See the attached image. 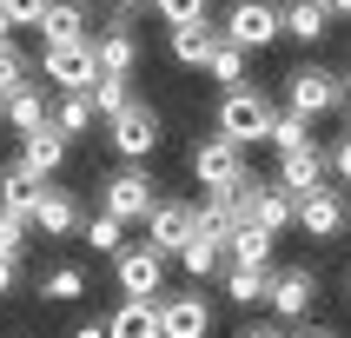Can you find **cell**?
Instances as JSON below:
<instances>
[{
  "instance_id": "1",
  "label": "cell",
  "mask_w": 351,
  "mask_h": 338,
  "mask_svg": "<svg viewBox=\"0 0 351 338\" xmlns=\"http://www.w3.org/2000/svg\"><path fill=\"white\" fill-rule=\"evenodd\" d=\"M338 93H345V73L325 67V60H298L292 73H285V113L312 119V126L325 113H338Z\"/></svg>"
},
{
  "instance_id": "2",
  "label": "cell",
  "mask_w": 351,
  "mask_h": 338,
  "mask_svg": "<svg viewBox=\"0 0 351 338\" xmlns=\"http://www.w3.org/2000/svg\"><path fill=\"white\" fill-rule=\"evenodd\" d=\"M272 119L278 106L258 86H239V93H219V113H213V133H226L232 146H265L272 139Z\"/></svg>"
},
{
  "instance_id": "3",
  "label": "cell",
  "mask_w": 351,
  "mask_h": 338,
  "mask_svg": "<svg viewBox=\"0 0 351 338\" xmlns=\"http://www.w3.org/2000/svg\"><path fill=\"white\" fill-rule=\"evenodd\" d=\"M219 34L245 47V53H265L285 40V0H232L226 14H219Z\"/></svg>"
},
{
  "instance_id": "4",
  "label": "cell",
  "mask_w": 351,
  "mask_h": 338,
  "mask_svg": "<svg viewBox=\"0 0 351 338\" xmlns=\"http://www.w3.org/2000/svg\"><path fill=\"white\" fill-rule=\"evenodd\" d=\"M153 206H159V193H153V173L146 166H113V173L99 179V213L119 219V226H146Z\"/></svg>"
},
{
  "instance_id": "5",
  "label": "cell",
  "mask_w": 351,
  "mask_h": 338,
  "mask_svg": "<svg viewBox=\"0 0 351 338\" xmlns=\"http://www.w3.org/2000/svg\"><path fill=\"white\" fill-rule=\"evenodd\" d=\"M99 126H106V146H113L119 153V166H146V159L159 153V106L153 99H133V106H126V113H113V119H99Z\"/></svg>"
},
{
  "instance_id": "6",
  "label": "cell",
  "mask_w": 351,
  "mask_h": 338,
  "mask_svg": "<svg viewBox=\"0 0 351 338\" xmlns=\"http://www.w3.org/2000/svg\"><path fill=\"white\" fill-rule=\"evenodd\" d=\"M166 278H173V258L159 252V245H126V252L113 258V285L119 298H166Z\"/></svg>"
},
{
  "instance_id": "7",
  "label": "cell",
  "mask_w": 351,
  "mask_h": 338,
  "mask_svg": "<svg viewBox=\"0 0 351 338\" xmlns=\"http://www.w3.org/2000/svg\"><path fill=\"white\" fill-rule=\"evenodd\" d=\"M93 80H99L93 40H73V47H40V86H47V93H86Z\"/></svg>"
},
{
  "instance_id": "8",
  "label": "cell",
  "mask_w": 351,
  "mask_h": 338,
  "mask_svg": "<svg viewBox=\"0 0 351 338\" xmlns=\"http://www.w3.org/2000/svg\"><path fill=\"white\" fill-rule=\"evenodd\" d=\"M193 179L199 186H206V193H239V186H245V146H232V139L226 133H206L193 146Z\"/></svg>"
},
{
  "instance_id": "9",
  "label": "cell",
  "mask_w": 351,
  "mask_h": 338,
  "mask_svg": "<svg viewBox=\"0 0 351 338\" xmlns=\"http://www.w3.org/2000/svg\"><path fill=\"white\" fill-rule=\"evenodd\" d=\"M239 213L252 219V226H265V232H285V226H298V199L278 179H245L239 186Z\"/></svg>"
},
{
  "instance_id": "10",
  "label": "cell",
  "mask_w": 351,
  "mask_h": 338,
  "mask_svg": "<svg viewBox=\"0 0 351 338\" xmlns=\"http://www.w3.org/2000/svg\"><path fill=\"white\" fill-rule=\"evenodd\" d=\"M219 325V305L206 292H166L159 298V332L166 338H213Z\"/></svg>"
},
{
  "instance_id": "11",
  "label": "cell",
  "mask_w": 351,
  "mask_h": 338,
  "mask_svg": "<svg viewBox=\"0 0 351 338\" xmlns=\"http://www.w3.org/2000/svg\"><path fill=\"white\" fill-rule=\"evenodd\" d=\"M265 305H272V318H285V325H305L312 305H318V272H312V265H278Z\"/></svg>"
},
{
  "instance_id": "12",
  "label": "cell",
  "mask_w": 351,
  "mask_h": 338,
  "mask_svg": "<svg viewBox=\"0 0 351 338\" xmlns=\"http://www.w3.org/2000/svg\"><path fill=\"white\" fill-rule=\"evenodd\" d=\"M193 232H199V206H193V199H159L153 219H146V245H159L166 258L186 252V239H193Z\"/></svg>"
},
{
  "instance_id": "13",
  "label": "cell",
  "mask_w": 351,
  "mask_h": 338,
  "mask_svg": "<svg viewBox=\"0 0 351 338\" xmlns=\"http://www.w3.org/2000/svg\"><path fill=\"white\" fill-rule=\"evenodd\" d=\"M345 226H351V199H345V186H318V193L298 199V232H305V239H338Z\"/></svg>"
},
{
  "instance_id": "14",
  "label": "cell",
  "mask_w": 351,
  "mask_h": 338,
  "mask_svg": "<svg viewBox=\"0 0 351 338\" xmlns=\"http://www.w3.org/2000/svg\"><path fill=\"white\" fill-rule=\"evenodd\" d=\"M278 186H285V193L292 199H305V193H318V186H332V153H325V146H298V153H278Z\"/></svg>"
},
{
  "instance_id": "15",
  "label": "cell",
  "mask_w": 351,
  "mask_h": 338,
  "mask_svg": "<svg viewBox=\"0 0 351 338\" xmlns=\"http://www.w3.org/2000/svg\"><path fill=\"white\" fill-rule=\"evenodd\" d=\"M80 226H86V213H80V199H73V186H40V199H34V232L40 239H73Z\"/></svg>"
},
{
  "instance_id": "16",
  "label": "cell",
  "mask_w": 351,
  "mask_h": 338,
  "mask_svg": "<svg viewBox=\"0 0 351 338\" xmlns=\"http://www.w3.org/2000/svg\"><path fill=\"white\" fill-rule=\"evenodd\" d=\"M40 47H73V40H93V0H47L40 14Z\"/></svg>"
},
{
  "instance_id": "17",
  "label": "cell",
  "mask_w": 351,
  "mask_h": 338,
  "mask_svg": "<svg viewBox=\"0 0 351 338\" xmlns=\"http://www.w3.org/2000/svg\"><path fill=\"white\" fill-rule=\"evenodd\" d=\"M93 53H99V73H119V80H133V67H139V27L133 20H106L99 27V40H93Z\"/></svg>"
},
{
  "instance_id": "18",
  "label": "cell",
  "mask_w": 351,
  "mask_h": 338,
  "mask_svg": "<svg viewBox=\"0 0 351 338\" xmlns=\"http://www.w3.org/2000/svg\"><path fill=\"white\" fill-rule=\"evenodd\" d=\"M219 47V20H193V27H166V60L186 73H206V60Z\"/></svg>"
},
{
  "instance_id": "19",
  "label": "cell",
  "mask_w": 351,
  "mask_h": 338,
  "mask_svg": "<svg viewBox=\"0 0 351 338\" xmlns=\"http://www.w3.org/2000/svg\"><path fill=\"white\" fill-rule=\"evenodd\" d=\"M179 272L193 278V285H213L219 272H226V232H213V226H199L193 239H186V252L173 258Z\"/></svg>"
},
{
  "instance_id": "20",
  "label": "cell",
  "mask_w": 351,
  "mask_h": 338,
  "mask_svg": "<svg viewBox=\"0 0 351 338\" xmlns=\"http://www.w3.org/2000/svg\"><path fill=\"white\" fill-rule=\"evenodd\" d=\"M106 338H166L159 332V298H119L106 312Z\"/></svg>"
},
{
  "instance_id": "21",
  "label": "cell",
  "mask_w": 351,
  "mask_h": 338,
  "mask_svg": "<svg viewBox=\"0 0 351 338\" xmlns=\"http://www.w3.org/2000/svg\"><path fill=\"white\" fill-rule=\"evenodd\" d=\"M40 186H47V179H34V173H27V166H20V153H14V159H0V213L34 219V199H40Z\"/></svg>"
},
{
  "instance_id": "22",
  "label": "cell",
  "mask_w": 351,
  "mask_h": 338,
  "mask_svg": "<svg viewBox=\"0 0 351 338\" xmlns=\"http://www.w3.org/2000/svg\"><path fill=\"white\" fill-rule=\"evenodd\" d=\"M66 153H73V146H66L53 126H40V133H27V139H20V166H27L34 179H53L60 166H66Z\"/></svg>"
},
{
  "instance_id": "23",
  "label": "cell",
  "mask_w": 351,
  "mask_h": 338,
  "mask_svg": "<svg viewBox=\"0 0 351 338\" xmlns=\"http://www.w3.org/2000/svg\"><path fill=\"white\" fill-rule=\"evenodd\" d=\"M7 126H14L20 139L40 133V126H53V93H47L40 80H34V86H20V93L7 99Z\"/></svg>"
},
{
  "instance_id": "24",
  "label": "cell",
  "mask_w": 351,
  "mask_h": 338,
  "mask_svg": "<svg viewBox=\"0 0 351 338\" xmlns=\"http://www.w3.org/2000/svg\"><path fill=\"white\" fill-rule=\"evenodd\" d=\"M272 272H278V265H226V272H219V285H226V298H232V305H245V312H252V305H265V298H272Z\"/></svg>"
},
{
  "instance_id": "25",
  "label": "cell",
  "mask_w": 351,
  "mask_h": 338,
  "mask_svg": "<svg viewBox=\"0 0 351 338\" xmlns=\"http://www.w3.org/2000/svg\"><path fill=\"white\" fill-rule=\"evenodd\" d=\"M325 34H332V7H325V0H285V40L318 47Z\"/></svg>"
},
{
  "instance_id": "26",
  "label": "cell",
  "mask_w": 351,
  "mask_h": 338,
  "mask_svg": "<svg viewBox=\"0 0 351 338\" xmlns=\"http://www.w3.org/2000/svg\"><path fill=\"white\" fill-rule=\"evenodd\" d=\"M272 245H278V232H265V226H239L232 239H226V265H272Z\"/></svg>"
},
{
  "instance_id": "27",
  "label": "cell",
  "mask_w": 351,
  "mask_h": 338,
  "mask_svg": "<svg viewBox=\"0 0 351 338\" xmlns=\"http://www.w3.org/2000/svg\"><path fill=\"white\" fill-rule=\"evenodd\" d=\"M93 126H99V113H93L86 93H53V133L66 139V146H73L80 133H93Z\"/></svg>"
},
{
  "instance_id": "28",
  "label": "cell",
  "mask_w": 351,
  "mask_h": 338,
  "mask_svg": "<svg viewBox=\"0 0 351 338\" xmlns=\"http://www.w3.org/2000/svg\"><path fill=\"white\" fill-rule=\"evenodd\" d=\"M245 67H252V53H245V47H232V40L219 34L213 60H206V73L219 80V93H239V86H252V80H245Z\"/></svg>"
},
{
  "instance_id": "29",
  "label": "cell",
  "mask_w": 351,
  "mask_h": 338,
  "mask_svg": "<svg viewBox=\"0 0 351 338\" xmlns=\"http://www.w3.org/2000/svg\"><path fill=\"white\" fill-rule=\"evenodd\" d=\"M34 80H40V53H27L20 40H7V47H0V93L14 99L20 86H34Z\"/></svg>"
},
{
  "instance_id": "30",
  "label": "cell",
  "mask_w": 351,
  "mask_h": 338,
  "mask_svg": "<svg viewBox=\"0 0 351 338\" xmlns=\"http://www.w3.org/2000/svg\"><path fill=\"white\" fill-rule=\"evenodd\" d=\"M86 99H93V113H99V119H113V113H126V106H133V80L99 73L93 86H86Z\"/></svg>"
},
{
  "instance_id": "31",
  "label": "cell",
  "mask_w": 351,
  "mask_h": 338,
  "mask_svg": "<svg viewBox=\"0 0 351 338\" xmlns=\"http://www.w3.org/2000/svg\"><path fill=\"white\" fill-rule=\"evenodd\" d=\"M40 298H47V305H73V298H86V272H80V265L40 272Z\"/></svg>"
},
{
  "instance_id": "32",
  "label": "cell",
  "mask_w": 351,
  "mask_h": 338,
  "mask_svg": "<svg viewBox=\"0 0 351 338\" xmlns=\"http://www.w3.org/2000/svg\"><path fill=\"white\" fill-rule=\"evenodd\" d=\"M312 119H298V113H285V106H278V119H272V139H265V146H272V153H298V146H312Z\"/></svg>"
},
{
  "instance_id": "33",
  "label": "cell",
  "mask_w": 351,
  "mask_h": 338,
  "mask_svg": "<svg viewBox=\"0 0 351 338\" xmlns=\"http://www.w3.org/2000/svg\"><path fill=\"white\" fill-rule=\"evenodd\" d=\"M80 232H86V245H93V252H106V258L126 252V226H119V219H106V213H93Z\"/></svg>"
},
{
  "instance_id": "34",
  "label": "cell",
  "mask_w": 351,
  "mask_h": 338,
  "mask_svg": "<svg viewBox=\"0 0 351 338\" xmlns=\"http://www.w3.org/2000/svg\"><path fill=\"white\" fill-rule=\"evenodd\" d=\"M27 245H34V219L0 213V258H27Z\"/></svg>"
},
{
  "instance_id": "35",
  "label": "cell",
  "mask_w": 351,
  "mask_h": 338,
  "mask_svg": "<svg viewBox=\"0 0 351 338\" xmlns=\"http://www.w3.org/2000/svg\"><path fill=\"white\" fill-rule=\"evenodd\" d=\"M153 14L166 27H193V20H213V0H153Z\"/></svg>"
},
{
  "instance_id": "36",
  "label": "cell",
  "mask_w": 351,
  "mask_h": 338,
  "mask_svg": "<svg viewBox=\"0 0 351 338\" xmlns=\"http://www.w3.org/2000/svg\"><path fill=\"white\" fill-rule=\"evenodd\" d=\"M0 14L14 20V34H20V27H40V14H47V0H0Z\"/></svg>"
},
{
  "instance_id": "37",
  "label": "cell",
  "mask_w": 351,
  "mask_h": 338,
  "mask_svg": "<svg viewBox=\"0 0 351 338\" xmlns=\"http://www.w3.org/2000/svg\"><path fill=\"white\" fill-rule=\"evenodd\" d=\"M325 153H332V179H338V186H351V126L325 146Z\"/></svg>"
},
{
  "instance_id": "38",
  "label": "cell",
  "mask_w": 351,
  "mask_h": 338,
  "mask_svg": "<svg viewBox=\"0 0 351 338\" xmlns=\"http://www.w3.org/2000/svg\"><path fill=\"white\" fill-rule=\"evenodd\" d=\"M93 7H106V20H139V14H153V0H93Z\"/></svg>"
},
{
  "instance_id": "39",
  "label": "cell",
  "mask_w": 351,
  "mask_h": 338,
  "mask_svg": "<svg viewBox=\"0 0 351 338\" xmlns=\"http://www.w3.org/2000/svg\"><path fill=\"white\" fill-rule=\"evenodd\" d=\"M20 272H27V258H0V298L20 285Z\"/></svg>"
},
{
  "instance_id": "40",
  "label": "cell",
  "mask_w": 351,
  "mask_h": 338,
  "mask_svg": "<svg viewBox=\"0 0 351 338\" xmlns=\"http://www.w3.org/2000/svg\"><path fill=\"white\" fill-rule=\"evenodd\" d=\"M239 338H292V332H285V325H245Z\"/></svg>"
},
{
  "instance_id": "41",
  "label": "cell",
  "mask_w": 351,
  "mask_h": 338,
  "mask_svg": "<svg viewBox=\"0 0 351 338\" xmlns=\"http://www.w3.org/2000/svg\"><path fill=\"white\" fill-rule=\"evenodd\" d=\"M292 338H338L332 325H305V332H292Z\"/></svg>"
},
{
  "instance_id": "42",
  "label": "cell",
  "mask_w": 351,
  "mask_h": 338,
  "mask_svg": "<svg viewBox=\"0 0 351 338\" xmlns=\"http://www.w3.org/2000/svg\"><path fill=\"white\" fill-rule=\"evenodd\" d=\"M338 113H345V126H351V73H345V93H338Z\"/></svg>"
},
{
  "instance_id": "43",
  "label": "cell",
  "mask_w": 351,
  "mask_h": 338,
  "mask_svg": "<svg viewBox=\"0 0 351 338\" xmlns=\"http://www.w3.org/2000/svg\"><path fill=\"white\" fill-rule=\"evenodd\" d=\"M73 338H106V325H73Z\"/></svg>"
},
{
  "instance_id": "44",
  "label": "cell",
  "mask_w": 351,
  "mask_h": 338,
  "mask_svg": "<svg viewBox=\"0 0 351 338\" xmlns=\"http://www.w3.org/2000/svg\"><path fill=\"white\" fill-rule=\"evenodd\" d=\"M332 7V20H351V0H325Z\"/></svg>"
},
{
  "instance_id": "45",
  "label": "cell",
  "mask_w": 351,
  "mask_h": 338,
  "mask_svg": "<svg viewBox=\"0 0 351 338\" xmlns=\"http://www.w3.org/2000/svg\"><path fill=\"white\" fill-rule=\"evenodd\" d=\"M7 40H14V20H7V14H0V47H7Z\"/></svg>"
},
{
  "instance_id": "46",
  "label": "cell",
  "mask_w": 351,
  "mask_h": 338,
  "mask_svg": "<svg viewBox=\"0 0 351 338\" xmlns=\"http://www.w3.org/2000/svg\"><path fill=\"white\" fill-rule=\"evenodd\" d=\"M0 119H7V93H0Z\"/></svg>"
},
{
  "instance_id": "47",
  "label": "cell",
  "mask_w": 351,
  "mask_h": 338,
  "mask_svg": "<svg viewBox=\"0 0 351 338\" xmlns=\"http://www.w3.org/2000/svg\"><path fill=\"white\" fill-rule=\"evenodd\" d=\"M345 298H351V272H345Z\"/></svg>"
}]
</instances>
